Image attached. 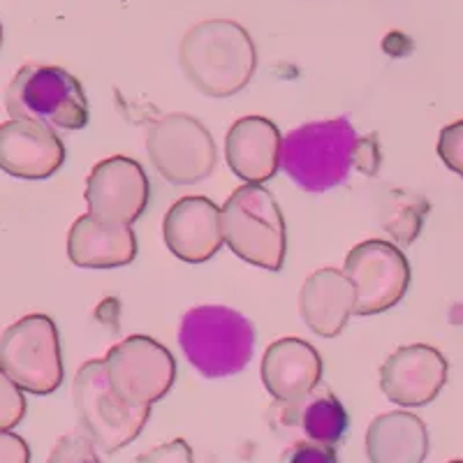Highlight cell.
Instances as JSON below:
<instances>
[{"mask_svg": "<svg viewBox=\"0 0 463 463\" xmlns=\"http://www.w3.org/2000/svg\"><path fill=\"white\" fill-rule=\"evenodd\" d=\"M65 163V144L53 128L31 118L0 123V169L14 179L43 181Z\"/></svg>", "mask_w": 463, "mask_h": 463, "instance_id": "obj_13", "label": "cell"}, {"mask_svg": "<svg viewBox=\"0 0 463 463\" xmlns=\"http://www.w3.org/2000/svg\"><path fill=\"white\" fill-rule=\"evenodd\" d=\"M280 151L283 137L279 126L264 116H243L227 130V165L246 184L260 185L274 179L280 167Z\"/></svg>", "mask_w": 463, "mask_h": 463, "instance_id": "obj_16", "label": "cell"}, {"mask_svg": "<svg viewBox=\"0 0 463 463\" xmlns=\"http://www.w3.org/2000/svg\"><path fill=\"white\" fill-rule=\"evenodd\" d=\"M285 463H338L336 452L329 445H317L311 440L295 442L285 454Z\"/></svg>", "mask_w": 463, "mask_h": 463, "instance_id": "obj_27", "label": "cell"}, {"mask_svg": "<svg viewBox=\"0 0 463 463\" xmlns=\"http://www.w3.org/2000/svg\"><path fill=\"white\" fill-rule=\"evenodd\" d=\"M0 44H3V26H0Z\"/></svg>", "mask_w": 463, "mask_h": 463, "instance_id": "obj_29", "label": "cell"}, {"mask_svg": "<svg viewBox=\"0 0 463 463\" xmlns=\"http://www.w3.org/2000/svg\"><path fill=\"white\" fill-rule=\"evenodd\" d=\"M146 153L153 169L174 185L209 179L218 165L216 142L202 121L190 114L160 116L148 126Z\"/></svg>", "mask_w": 463, "mask_h": 463, "instance_id": "obj_8", "label": "cell"}, {"mask_svg": "<svg viewBox=\"0 0 463 463\" xmlns=\"http://www.w3.org/2000/svg\"><path fill=\"white\" fill-rule=\"evenodd\" d=\"M383 163V156H380V139L375 132H369L364 137H357V146H354V158L353 167H357L359 172L366 174V176H375Z\"/></svg>", "mask_w": 463, "mask_h": 463, "instance_id": "obj_25", "label": "cell"}, {"mask_svg": "<svg viewBox=\"0 0 463 463\" xmlns=\"http://www.w3.org/2000/svg\"><path fill=\"white\" fill-rule=\"evenodd\" d=\"M179 345L204 378H230L241 373L253 357L255 326L227 306H195L181 320Z\"/></svg>", "mask_w": 463, "mask_h": 463, "instance_id": "obj_2", "label": "cell"}, {"mask_svg": "<svg viewBox=\"0 0 463 463\" xmlns=\"http://www.w3.org/2000/svg\"><path fill=\"white\" fill-rule=\"evenodd\" d=\"M68 258L81 269L126 267L137 258V237L132 225H116L84 213L70 227Z\"/></svg>", "mask_w": 463, "mask_h": 463, "instance_id": "obj_18", "label": "cell"}, {"mask_svg": "<svg viewBox=\"0 0 463 463\" xmlns=\"http://www.w3.org/2000/svg\"><path fill=\"white\" fill-rule=\"evenodd\" d=\"M354 301L357 292L345 271L334 267L317 269L301 285V320L317 336L334 338L345 329L350 316H354Z\"/></svg>", "mask_w": 463, "mask_h": 463, "instance_id": "obj_17", "label": "cell"}, {"mask_svg": "<svg viewBox=\"0 0 463 463\" xmlns=\"http://www.w3.org/2000/svg\"><path fill=\"white\" fill-rule=\"evenodd\" d=\"M343 271L353 280L354 316H378L399 304L411 285V264L396 243L383 239L362 241L347 253Z\"/></svg>", "mask_w": 463, "mask_h": 463, "instance_id": "obj_10", "label": "cell"}, {"mask_svg": "<svg viewBox=\"0 0 463 463\" xmlns=\"http://www.w3.org/2000/svg\"><path fill=\"white\" fill-rule=\"evenodd\" d=\"M431 204L424 195L412 190H390L380 204V225L396 241V246H411L421 234Z\"/></svg>", "mask_w": 463, "mask_h": 463, "instance_id": "obj_21", "label": "cell"}, {"mask_svg": "<svg viewBox=\"0 0 463 463\" xmlns=\"http://www.w3.org/2000/svg\"><path fill=\"white\" fill-rule=\"evenodd\" d=\"M280 405H285L288 421L301 429L306 440L317 442V445L336 448L338 442H343V438H345L347 429H350L347 411L329 387H317L316 392H311L306 399L297 401V403Z\"/></svg>", "mask_w": 463, "mask_h": 463, "instance_id": "obj_20", "label": "cell"}, {"mask_svg": "<svg viewBox=\"0 0 463 463\" xmlns=\"http://www.w3.org/2000/svg\"><path fill=\"white\" fill-rule=\"evenodd\" d=\"M179 63L188 81L209 98H230L246 89L258 68V52L246 28L211 19L181 40Z\"/></svg>", "mask_w": 463, "mask_h": 463, "instance_id": "obj_1", "label": "cell"}, {"mask_svg": "<svg viewBox=\"0 0 463 463\" xmlns=\"http://www.w3.org/2000/svg\"><path fill=\"white\" fill-rule=\"evenodd\" d=\"M26 415L24 390L0 369V431H12Z\"/></svg>", "mask_w": 463, "mask_h": 463, "instance_id": "obj_22", "label": "cell"}, {"mask_svg": "<svg viewBox=\"0 0 463 463\" xmlns=\"http://www.w3.org/2000/svg\"><path fill=\"white\" fill-rule=\"evenodd\" d=\"M72 399L81 431L102 454H116L137 440L151 417V408L132 405L116 394L105 359H90L77 371Z\"/></svg>", "mask_w": 463, "mask_h": 463, "instance_id": "obj_4", "label": "cell"}, {"mask_svg": "<svg viewBox=\"0 0 463 463\" xmlns=\"http://www.w3.org/2000/svg\"><path fill=\"white\" fill-rule=\"evenodd\" d=\"M449 463H463V461H449Z\"/></svg>", "mask_w": 463, "mask_h": 463, "instance_id": "obj_30", "label": "cell"}, {"mask_svg": "<svg viewBox=\"0 0 463 463\" xmlns=\"http://www.w3.org/2000/svg\"><path fill=\"white\" fill-rule=\"evenodd\" d=\"M0 369L28 394H53L65 378L56 322L33 313L7 326L0 336Z\"/></svg>", "mask_w": 463, "mask_h": 463, "instance_id": "obj_7", "label": "cell"}, {"mask_svg": "<svg viewBox=\"0 0 463 463\" xmlns=\"http://www.w3.org/2000/svg\"><path fill=\"white\" fill-rule=\"evenodd\" d=\"M137 463H195L193 449L184 438L169 440L156 449H148L146 454L137 457Z\"/></svg>", "mask_w": 463, "mask_h": 463, "instance_id": "obj_26", "label": "cell"}, {"mask_svg": "<svg viewBox=\"0 0 463 463\" xmlns=\"http://www.w3.org/2000/svg\"><path fill=\"white\" fill-rule=\"evenodd\" d=\"M438 156L463 179V118L442 128L438 137Z\"/></svg>", "mask_w": 463, "mask_h": 463, "instance_id": "obj_24", "label": "cell"}, {"mask_svg": "<svg viewBox=\"0 0 463 463\" xmlns=\"http://www.w3.org/2000/svg\"><path fill=\"white\" fill-rule=\"evenodd\" d=\"M322 357L304 338H279L264 350L262 384L276 403H297L322 383Z\"/></svg>", "mask_w": 463, "mask_h": 463, "instance_id": "obj_15", "label": "cell"}, {"mask_svg": "<svg viewBox=\"0 0 463 463\" xmlns=\"http://www.w3.org/2000/svg\"><path fill=\"white\" fill-rule=\"evenodd\" d=\"M366 454L371 463H424L429 454L427 424L412 412H384L369 424Z\"/></svg>", "mask_w": 463, "mask_h": 463, "instance_id": "obj_19", "label": "cell"}, {"mask_svg": "<svg viewBox=\"0 0 463 463\" xmlns=\"http://www.w3.org/2000/svg\"><path fill=\"white\" fill-rule=\"evenodd\" d=\"M148 193L151 185L142 165L128 156H111L90 169L84 197L90 216L132 225L146 211Z\"/></svg>", "mask_w": 463, "mask_h": 463, "instance_id": "obj_11", "label": "cell"}, {"mask_svg": "<svg viewBox=\"0 0 463 463\" xmlns=\"http://www.w3.org/2000/svg\"><path fill=\"white\" fill-rule=\"evenodd\" d=\"M31 448L22 436L0 431V463H31Z\"/></svg>", "mask_w": 463, "mask_h": 463, "instance_id": "obj_28", "label": "cell"}, {"mask_svg": "<svg viewBox=\"0 0 463 463\" xmlns=\"http://www.w3.org/2000/svg\"><path fill=\"white\" fill-rule=\"evenodd\" d=\"M357 132L347 118L306 123L283 137L280 167L306 193H326L347 179Z\"/></svg>", "mask_w": 463, "mask_h": 463, "instance_id": "obj_3", "label": "cell"}, {"mask_svg": "<svg viewBox=\"0 0 463 463\" xmlns=\"http://www.w3.org/2000/svg\"><path fill=\"white\" fill-rule=\"evenodd\" d=\"M116 394L139 408H151L176 383V362L163 343L151 336H128L105 357Z\"/></svg>", "mask_w": 463, "mask_h": 463, "instance_id": "obj_9", "label": "cell"}, {"mask_svg": "<svg viewBox=\"0 0 463 463\" xmlns=\"http://www.w3.org/2000/svg\"><path fill=\"white\" fill-rule=\"evenodd\" d=\"M163 237L172 255L184 262H209L225 241L221 209L206 197H181L169 206L163 222Z\"/></svg>", "mask_w": 463, "mask_h": 463, "instance_id": "obj_14", "label": "cell"}, {"mask_svg": "<svg viewBox=\"0 0 463 463\" xmlns=\"http://www.w3.org/2000/svg\"><path fill=\"white\" fill-rule=\"evenodd\" d=\"M448 383V359L431 345H403L380 369V390L396 405L420 408L440 394Z\"/></svg>", "mask_w": 463, "mask_h": 463, "instance_id": "obj_12", "label": "cell"}, {"mask_svg": "<svg viewBox=\"0 0 463 463\" xmlns=\"http://www.w3.org/2000/svg\"><path fill=\"white\" fill-rule=\"evenodd\" d=\"M12 118H31L53 130H81L89 126L84 86L56 65H24L5 90Z\"/></svg>", "mask_w": 463, "mask_h": 463, "instance_id": "obj_6", "label": "cell"}, {"mask_svg": "<svg viewBox=\"0 0 463 463\" xmlns=\"http://www.w3.org/2000/svg\"><path fill=\"white\" fill-rule=\"evenodd\" d=\"M47 463H100V458L95 454V445L84 433H72L56 442Z\"/></svg>", "mask_w": 463, "mask_h": 463, "instance_id": "obj_23", "label": "cell"}, {"mask_svg": "<svg viewBox=\"0 0 463 463\" xmlns=\"http://www.w3.org/2000/svg\"><path fill=\"white\" fill-rule=\"evenodd\" d=\"M221 221L232 253L267 271L283 269L288 232L279 202L267 188L246 184L234 190L222 204Z\"/></svg>", "mask_w": 463, "mask_h": 463, "instance_id": "obj_5", "label": "cell"}]
</instances>
